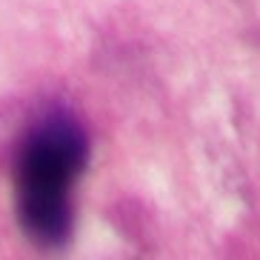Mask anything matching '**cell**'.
<instances>
[{
  "label": "cell",
  "instance_id": "obj_1",
  "mask_svg": "<svg viewBox=\"0 0 260 260\" xmlns=\"http://www.w3.org/2000/svg\"><path fill=\"white\" fill-rule=\"evenodd\" d=\"M89 160V138L72 115H46L26 135L15 166L17 220L40 249H60L72 235V186Z\"/></svg>",
  "mask_w": 260,
  "mask_h": 260
}]
</instances>
